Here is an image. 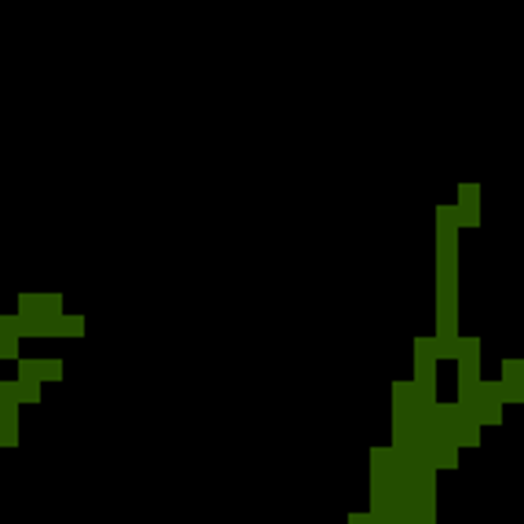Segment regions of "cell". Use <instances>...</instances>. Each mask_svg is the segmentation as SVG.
I'll use <instances>...</instances> for the list:
<instances>
[{
    "label": "cell",
    "mask_w": 524,
    "mask_h": 524,
    "mask_svg": "<svg viewBox=\"0 0 524 524\" xmlns=\"http://www.w3.org/2000/svg\"><path fill=\"white\" fill-rule=\"evenodd\" d=\"M436 359H440L436 337H414V378L411 381L429 400H436Z\"/></svg>",
    "instance_id": "cell-1"
},
{
    "label": "cell",
    "mask_w": 524,
    "mask_h": 524,
    "mask_svg": "<svg viewBox=\"0 0 524 524\" xmlns=\"http://www.w3.org/2000/svg\"><path fill=\"white\" fill-rule=\"evenodd\" d=\"M502 407H506V400H502L499 381H484V378H480V385H477V403H473V418L480 425L499 429V425H502Z\"/></svg>",
    "instance_id": "cell-2"
},
{
    "label": "cell",
    "mask_w": 524,
    "mask_h": 524,
    "mask_svg": "<svg viewBox=\"0 0 524 524\" xmlns=\"http://www.w3.org/2000/svg\"><path fill=\"white\" fill-rule=\"evenodd\" d=\"M19 315L26 319L62 315V294H19Z\"/></svg>",
    "instance_id": "cell-3"
},
{
    "label": "cell",
    "mask_w": 524,
    "mask_h": 524,
    "mask_svg": "<svg viewBox=\"0 0 524 524\" xmlns=\"http://www.w3.org/2000/svg\"><path fill=\"white\" fill-rule=\"evenodd\" d=\"M458 228H480V184H458V206H455Z\"/></svg>",
    "instance_id": "cell-4"
},
{
    "label": "cell",
    "mask_w": 524,
    "mask_h": 524,
    "mask_svg": "<svg viewBox=\"0 0 524 524\" xmlns=\"http://www.w3.org/2000/svg\"><path fill=\"white\" fill-rule=\"evenodd\" d=\"M502 400L506 403H524V363L506 356L502 359V378H499Z\"/></svg>",
    "instance_id": "cell-5"
},
{
    "label": "cell",
    "mask_w": 524,
    "mask_h": 524,
    "mask_svg": "<svg viewBox=\"0 0 524 524\" xmlns=\"http://www.w3.org/2000/svg\"><path fill=\"white\" fill-rule=\"evenodd\" d=\"M40 385H45V381L19 374V381H12V396H15L19 403H40Z\"/></svg>",
    "instance_id": "cell-6"
},
{
    "label": "cell",
    "mask_w": 524,
    "mask_h": 524,
    "mask_svg": "<svg viewBox=\"0 0 524 524\" xmlns=\"http://www.w3.org/2000/svg\"><path fill=\"white\" fill-rule=\"evenodd\" d=\"M84 315H67L62 312V319H59V337H84Z\"/></svg>",
    "instance_id": "cell-7"
},
{
    "label": "cell",
    "mask_w": 524,
    "mask_h": 524,
    "mask_svg": "<svg viewBox=\"0 0 524 524\" xmlns=\"http://www.w3.org/2000/svg\"><path fill=\"white\" fill-rule=\"evenodd\" d=\"M37 378H40V381H62V359H59V356L37 359Z\"/></svg>",
    "instance_id": "cell-8"
},
{
    "label": "cell",
    "mask_w": 524,
    "mask_h": 524,
    "mask_svg": "<svg viewBox=\"0 0 524 524\" xmlns=\"http://www.w3.org/2000/svg\"><path fill=\"white\" fill-rule=\"evenodd\" d=\"M436 352H440V359H458V352H462V334L458 337H436Z\"/></svg>",
    "instance_id": "cell-9"
},
{
    "label": "cell",
    "mask_w": 524,
    "mask_h": 524,
    "mask_svg": "<svg viewBox=\"0 0 524 524\" xmlns=\"http://www.w3.org/2000/svg\"><path fill=\"white\" fill-rule=\"evenodd\" d=\"M0 337H23V319L15 315H0Z\"/></svg>",
    "instance_id": "cell-10"
},
{
    "label": "cell",
    "mask_w": 524,
    "mask_h": 524,
    "mask_svg": "<svg viewBox=\"0 0 524 524\" xmlns=\"http://www.w3.org/2000/svg\"><path fill=\"white\" fill-rule=\"evenodd\" d=\"M0 359H19V337H0Z\"/></svg>",
    "instance_id": "cell-11"
},
{
    "label": "cell",
    "mask_w": 524,
    "mask_h": 524,
    "mask_svg": "<svg viewBox=\"0 0 524 524\" xmlns=\"http://www.w3.org/2000/svg\"><path fill=\"white\" fill-rule=\"evenodd\" d=\"M348 524H374V513H348Z\"/></svg>",
    "instance_id": "cell-12"
},
{
    "label": "cell",
    "mask_w": 524,
    "mask_h": 524,
    "mask_svg": "<svg viewBox=\"0 0 524 524\" xmlns=\"http://www.w3.org/2000/svg\"><path fill=\"white\" fill-rule=\"evenodd\" d=\"M521 363H524V356H521Z\"/></svg>",
    "instance_id": "cell-13"
}]
</instances>
